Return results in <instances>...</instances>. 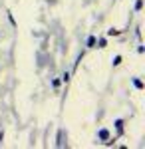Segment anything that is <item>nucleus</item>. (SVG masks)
<instances>
[{
	"label": "nucleus",
	"mask_w": 145,
	"mask_h": 149,
	"mask_svg": "<svg viewBox=\"0 0 145 149\" xmlns=\"http://www.w3.org/2000/svg\"><path fill=\"white\" fill-rule=\"evenodd\" d=\"M98 135H100L101 141H107V139H109V131H107V129H100V133H98Z\"/></svg>",
	"instance_id": "f257e3e1"
},
{
	"label": "nucleus",
	"mask_w": 145,
	"mask_h": 149,
	"mask_svg": "<svg viewBox=\"0 0 145 149\" xmlns=\"http://www.w3.org/2000/svg\"><path fill=\"white\" fill-rule=\"evenodd\" d=\"M133 86L137 88V90H143V81H141V80H137V78L133 80Z\"/></svg>",
	"instance_id": "f03ea898"
},
{
	"label": "nucleus",
	"mask_w": 145,
	"mask_h": 149,
	"mask_svg": "<svg viewBox=\"0 0 145 149\" xmlns=\"http://www.w3.org/2000/svg\"><path fill=\"white\" fill-rule=\"evenodd\" d=\"M115 127H117V131H119V133L123 131V121H121V119H117V121H115Z\"/></svg>",
	"instance_id": "7ed1b4c3"
},
{
	"label": "nucleus",
	"mask_w": 145,
	"mask_h": 149,
	"mask_svg": "<svg viewBox=\"0 0 145 149\" xmlns=\"http://www.w3.org/2000/svg\"><path fill=\"white\" fill-rule=\"evenodd\" d=\"M93 44H96V38L89 36V38H88V48H93Z\"/></svg>",
	"instance_id": "20e7f679"
},
{
	"label": "nucleus",
	"mask_w": 145,
	"mask_h": 149,
	"mask_svg": "<svg viewBox=\"0 0 145 149\" xmlns=\"http://www.w3.org/2000/svg\"><path fill=\"white\" fill-rule=\"evenodd\" d=\"M141 8H143V0H137L135 2V10H141Z\"/></svg>",
	"instance_id": "39448f33"
},
{
	"label": "nucleus",
	"mask_w": 145,
	"mask_h": 149,
	"mask_svg": "<svg viewBox=\"0 0 145 149\" xmlns=\"http://www.w3.org/2000/svg\"><path fill=\"white\" fill-rule=\"evenodd\" d=\"M121 64V56H115L113 58V66H119Z\"/></svg>",
	"instance_id": "423d86ee"
},
{
	"label": "nucleus",
	"mask_w": 145,
	"mask_h": 149,
	"mask_svg": "<svg viewBox=\"0 0 145 149\" xmlns=\"http://www.w3.org/2000/svg\"><path fill=\"white\" fill-rule=\"evenodd\" d=\"M107 34H109V36H115V34H119V30H113V28H112V30H107Z\"/></svg>",
	"instance_id": "0eeeda50"
},
{
	"label": "nucleus",
	"mask_w": 145,
	"mask_h": 149,
	"mask_svg": "<svg viewBox=\"0 0 145 149\" xmlns=\"http://www.w3.org/2000/svg\"><path fill=\"white\" fill-rule=\"evenodd\" d=\"M8 20H10L12 26H16V20H14V16H12V14H8Z\"/></svg>",
	"instance_id": "6e6552de"
}]
</instances>
